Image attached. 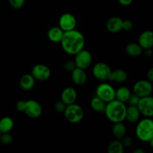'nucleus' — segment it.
<instances>
[{
    "label": "nucleus",
    "instance_id": "39448f33",
    "mask_svg": "<svg viewBox=\"0 0 153 153\" xmlns=\"http://www.w3.org/2000/svg\"><path fill=\"white\" fill-rule=\"evenodd\" d=\"M96 96L108 103L115 99V89L110 84L101 83L96 89Z\"/></svg>",
    "mask_w": 153,
    "mask_h": 153
},
{
    "label": "nucleus",
    "instance_id": "412c9836",
    "mask_svg": "<svg viewBox=\"0 0 153 153\" xmlns=\"http://www.w3.org/2000/svg\"><path fill=\"white\" fill-rule=\"evenodd\" d=\"M111 131L115 138L118 140H121L124 136L126 135V127L123 122L114 123Z\"/></svg>",
    "mask_w": 153,
    "mask_h": 153
},
{
    "label": "nucleus",
    "instance_id": "f704fd0d",
    "mask_svg": "<svg viewBox=\"0 0 153 153\" xmlns=\"http://www.w3.org/2000/svg\"><path fill=\"white\" fill-rule=\"evenodd\" d=\"M120 4L123 6H128L132 3L133 0H118Z\"/></svg>",
    "mask_w": 153,
    "mask_h": 153
},
{
    "label": "nucleus",
    "instance_id": "ddd939ff",
    "mask_svg": "<svg viewBox=\"0 0 153 153\" xmlns=\"http://www.w3.org/2000/svg\"><path fill=\"white\" fill-rule=\"evenodd\" d=\"M77 97L78 94L76 90L71 87H67L61 92V100L67 105L76 102Z\"/></svg>",
    "mask_w": 153,
    "mask_h": 153
},
{
    "label": "nucleus",
    "instance_id": "20e7f679",
    "mask_svg": "<svg viewBox=\"0 0 153 153\" xmlns=\"http://www.w3.org/2000/svg\"><path fill=\"white\" fill-rule=\"evenodd\" d=\"M64 114L66 120L71 123H78L81 122L85 116V112L82 106L76 104V102L67 105Z\"/></svg>",
    "mask_w": 153,
    "mask_h": 153
},
{
    "label": "nucleus",
    "instance_id": "f03ea898",
    "mask_svg": "<svg viewBox=\"0 0 153 153\" xmlns=\"http://www.w3.org/2000/svg\"><path fill=\"white\" fill-rule=\"evenodd\" d=\"M126 105L125 103L114 99L112 101L106 103L104 113L111 122H123L126 117Z\"/></svg>",
    "mask_w": 153,
    "mask_h": 153
},
{
    "label": "nucleus",
    "instance_id": "c9c22d12",
    "mask_svg": "<svg viewBox=\"0 0 153 153\" xmlns=\"http://www.w3.org/2000/svg\"><path fill=\"white\" fill-rule=\"evenodd\" d=\"M147 80H149V82H153V69L152 68L149 69V71L147 72Z\"/></svg>",
    "mask_w": 153,
    "mask_h": 153
},
{
    "label": "nucleus",
    "instance_id": "c85d7f7f",
    "mask_svg": "<svg viewBox=\"0 0 153 153\" xmlns=\"http://www.w3.org/2000/svg\"><path fill=\"white\" fill-rule=\"evenodd\" d=\"M25 0H8L9 4L13 8L19 9L23 7Z\"/></svg>",
    "mask_w": 153,
    "mask_h": 153
},
{
    "label": "nucleus",
    "instance_id": "f257e3e1",
    "mask_svg": "<svg viewBox=\"0 0 153 153\" xmlns=\"http://www.w3.org/2000/svg\"><path fill=\"white\" fill-rule=\"evenodd\" d=\"M62 49L66 53L75 55L84 49L85 45V38L82 32L76 29L64 31L61 40Z\"/></svg>",
    "mask_w": 153,
    "mask_h": 153
},
{
    "label": "nucleus",
    "instance_id": "72a5a7b5",
    "mask_svg": "<svg viewBox=\"0 0 153 153\" xmlns=\"http://www.w3.org/2000/svg\"><path fill=\"white\" fill-rule=\"evenodd\" d=\"M25 107V101H24V100H19V101L16 103V108L18 111L24 112Z\"/></svg>",
    "mask_w": 153,
    "mask_h": 153
},
{
    "label": "nucleus",
    "instance_id": "7ed1b4c3",
    "mask_svg": "<svg viewBox=\"0 0 153 153\" xmlns=\"http://www.w3.org/2000/svg\"><path fill=\"white\" fill-rule=\"evenodd\" d=\"M135 134L140 141L149 143L153 140V121L151 117H146L139 121L136 126Z\"/></svg>",
    "mask_w": 153,
    "mask_h": 153
},
{
    "label": "nucleus",
    "instance_id": "473e14b6",
    "mask_svg": "<svg viewBox=\"0 0 153 153\" xmlns=\"http://www.w3.org/2000/svg\"><path fill=\"white\" fill-rule=\"evenodd\" d=\"M76 64H75L74 61H67L64 64V69L66 71L70 72L71 73L75 68H76Z\"/></svg>",
    "mask_w": 153,
    "mask_h": 153
},
{
    "label": "nucleus",
    "instance_id": "4be33fe9",
    "mask_svg": "<svg viewBox=\"0 0 153 153\" xmlns=\"http://www.w3.org/2000/svg\"><path fill=\"white\" fill-rule=\"evenodd\" d=\"M131 94V91L126 86L120 87L117 90H115V99L126 103Z\"/></svg>",
    "mask_w": 153,
    "mask_h": 153
},
{
    "label": "nucleus",
    "instance_id": "dca6fc26",
    "mask_svg": "<svg viewBox=\"0 0 153 153\" xmlns=\"http://www.w3.org/2000/svg\"><path fill=\"white\" fill-rule=\"evenodd\" d=\"M71 79L76 85H83L87 81V75L85 70L76 67L71 72Z\"/></svg>",
    "mask_w": 153,
    "mask_h": 153
},
{
    "label": "nucleus",
    "instance_id": "6e6552de",
    "mask_svg": "<svg viewBox=\"0 0 153 153\" xmlns=\"http://www.w3.org/2000/svg\"><path fill=\"white\" fill-rule=\"evenodd\" d=\"M43 112V108L40 103L34 100L25 101V107L24 113L31 119H37L40 117Z\"/></svg>",
    "mask_w": 153,
    "mask_h": 153
},
{
    "label": "nucleus",
    "instance_id": "a878e982",
    "mask_svg": "<svg viewBox=\"0 0 153 153\" xmlns=\"http://www.w3.org/2000/svg\"><path fill=\"white\" fill-rule=\"evenodd\" d=\"M125 147L123 145L120 140H113L109 143L108 146V153H123Z\"/></svg>",
    "mask_w": 153,
    "mask_h": 153
},
{
    "label": "nucleus",
    "instance_id": "cd10ccee",
    "mask_svg": "<svg viewBox=\"0 0 153 153\" xmlns=\"http://www.w3.org/2000/svg\"><path fill=\"white\" fill-rule=\"evenodd\" d=\"M140 97L139 96H137V94L133 93V94H130L126 102L128 103V105L129 106H137L139 102V100H140Z\"/></svg>",
    "mask_w": 153,
    "mask_h": 153
},
{
    "label": "nucleus",
    "instance_id": "5701e85b",
    "mask_svg": "<svg viewBox=\"0 0 153 153\" xmlns=\"http://www.w3.org/2000/svg\"><path fill=\"white\" fill-rule=\"evenodd\" d=\"M13 120L10 117H4L0 120V133L10 132L13 128Z\"/></svg>",
    "mask_w": 153,
    "mask_h": 153
},
{
    "label": "nucleus",
    "instance_id": "b1692460",
    "mask_svg": "<svg viewBox=\"0 0 153 153\" xmlns=\"http://www.w3.org/2000/svg\"><path fill=\"white\" fill-rule=\"evenodd\" d=\"M126 52L131 57H138L143 52V49L138 43H130L126 46Z\"/></svg>",
    "mask_w": 153,
    "mask_h": 153
},
{
    "label": "nucleus",
    "instance_id": "4c0bfd02",
    "mask_svg": "<svg viewBox=\"0 0 153 153\" xmlns=\"http://www.w3.org/2000/svg\"><path fill=\"white\" fill-rule=\"evenodd\" d=\"M133 153H144V150H143L142 149H136L133 151Z\"/></svg>",
    "mask_w": 153,
    "mask_h": 153
},
{
    "label": "nucleus",
    "instance_id": "423d86ee",
    "mask_svg": "<svg viewBox=\"0 0 153 153\" xmlns=\"http://www.w3.org/2000/svg\"><path fill=\"white\" fill-rule=\"evenodd\" d=\"M92 55L88 50L83 49L75 55L74 62L78 68L86 70L92 64Z\"/></svg>",
    "mask_w": 153,
    "mask_h": 153
},
{
    "label": "nucleus",
    "instance_id": "58836bf2",
    "mask_svg": "<svg viewBox=\"0 0 153 153\" xmlns=\"http://www.w3.org/2000/svg\"><path fill=\"white\" fill-rule=\"evenodd\" d=\"M0 137H1V133H0Z\"/></svg>",
    "mask_w": 153,
    "mask_h": 153
},
{
    "label": "nucleus",
    "instance_id": "6ab92c4d",
    "mask_svg": "<svg viewBox=\"0 0 153 153\" xmlns=\"http://www.w3.org/2000/svg\"><path fill=\"white\" fill-rule=\"evenodd\" d=\"M64 32V31L59 26H53L48 31L47 37L49 40L53 43H60Z\"/></svg>",
    "mask_w": 153,
    "mask_h": 153
},
{
    "label": "nucleus",
    "instance_id": "e433bc0d",
    "mask_svg": "<svg viewBox=\"0 0 153 153\" xmlns=\"http://www.w3.org/2000/svg\"><path fill=\"white\" fill-rule=\"evenodd\" d=\"M145 52V55H146L147 57H151L152 55V48L151 49H144Z\"/></svg>",
    "mask_w": 153,
    "mask_h": 153
},
{
    "label": "nucleus",
    "instance_id": "7c9ffc66",
    "mask_svg": "<svg viewBox=\"0 0 153 153\" xmlns=\"http://www.w3.org/2000/svg\"><path fill=\"white\" fill-rule=\"evenodd\" d=\"M121 142H122L123 145L125 148L131 147L133 144V139L131 137H128V136L125 135L122 139H121Z\"/></svg>",
    "mask_w": 153,
    "mask_h": 153
},
{
    "label": "nucleus",
    "instance_id": "f8f14e48",
    "mask_svg": "<svg viewBox=\"0 0 153 153\" xmlns=\"http://www.w3.org/2000/svg\"><path fill=\"white\" fill-rule=\"evenodd\" d=\"M31 74L35 80L46 81L51 76V70L47 66L43 64H37L32 67Z\"/></svg>",
    "mask_w": 153,
    "mask_h": 153
},
{
    "label": "nucleus",
    "instance_id": "4468645a",
    "mask_svg": "<svg viewBox=\"0 0 153 153\" xmlns=\"http://www.w3.org/2000/svg\"><path fill=\"white\" fill-rule=\"evenodd\" d=\"M138 43L143 49H151L153 46V32L147 30L140 34L138 38Z\"/></svg>",
    "mask_w": 153,
    "mask_h": 153
},
{
    "label": "nucleus",
    "instance_id": "393cba45",
    "mask_svg": "<svg viewBox=\"0 0 153 153\" xmlns=\"http://www.w3.org/2000/svg\"><path fill=\"white\" fill-rule=\"evenodd\" d=\"M106 103L103 100L95 96L91 100V108L97 113H104Z\"/></svg>",
    "mask_w": 153,
    "mask_h": 153
},
{
    "label": "nucleus",
    "instance_id": "a211bd4d",
    "mask_svg": "<svg viewBox=\"0 0 153 153\" xmlns=\"http://www.w3.org/2000/svg\"><path fill=\"white\" fill-rule=\"evenodd\" d=\"M140 115L141 114H140L137 106L128 105V107H126L125 120H126L129 123H137L140 119Z\"/></svg>",
    "mask_w": 153,
    "mask_h": 153
},
{
    "label": "nucleus",
    "instance_id": "9b49d317",
    "mask_svg": "<svg viewBox=\"0 0 153 153\" xmlns=\"http://www.w3.org/2000/svg\"><path fill=\"white\" fill-rule=\"evenodd\" d=\"M77 21L76 16L70 13H64L60 16L58 26L64 31H70L76 28Z\"/></svg>",
    "mask_w": 153,
    "mask_h": 153
},
{
    "label": "nucleus",
    "instance_id": "9d476101",
    "mask_svg": "<svg viewBox=\"0 0 153 153\" xmlns=\"http://www.w3.org/2000/svg\"><path fill=\"white\" fill-rule=\"evenodd\" d=\"M152 82L147 79L137 81L133 86V92L140 97L150 96L152 93Z\"/></svg>",
    "mask_w": 153,
    "mask_h": 153
},
{
    "label": "nucleus",
    "instance_id": "2eb2a0df",
    "mask_svg": "<svg viewBox=\"0 0 153 153\" xmlns=\"http://www.w3.org/2000/svg\"><path fill=\"white\" fill-rule=\"evenodd\" d=\"M123 21L121 18L118 16H113L111 17L106 22V28L111 33H118L123 30Z\"/></svg>",
    "mask_w": 153,
    "mask_h": 153
},
{
    "label": "nucleus",
    "instance_id": "0eeeda50",
    "mask_svg": "<svg viewBox=\"0 0 153 153\" xmlns=\"http://www.w3.org/2000/svg\"><path fill=\"white\" fill-rule=\"evenodd\" d=\"M137 107L140 114L145 117H152L153 116V98L152 96L140 97Z\"/></svg>",
    "mask_w": 153,
    "mask_h": 153
},
{
    "label": "nucleus",
    "instance_id": "1a4fd4ad",
    "mask_svg": "<svg viewBox=\"0 0 153 153\" xmlns=\"http://www.w3.org/2000/svg\"><path fill=\"white\" fill-rule=\"evenodd\" d=\"M111 73V69L108 64L104 62L97 63L94 66L92 73L94 77L100 81L108 80V78Z\"/></svg>",
    "mask_w": 153,
    "mask_h": 153
},
{
    "label": "nucleus",
    "instance_id": "c756f323",
    "mask_svg": "<svg viewBox=\"0 0 153 153\" xmlns=\"http://www.w3.org/2000/svg\"><path fill=\"white\" fill-rule=\"evenodd\" d=\"M66 107H67V105H66L64 102H63L61 100L56 102L55 105H54L55 111H57L58 113H64Z\"/></svg>",
    "mask_w": 153,
    "mask_h": 153
},
{
    "label": "nucleus",
    "instance_id": "2f4dec72",
    "mask_svg": "<svg viewBox=\"0 0 153 153\" xmlns=\"http://www.w3.org/2000/svg\"><path fill=\"white\" fill-rule=\"evenodd\" d=\"M134 24H133L132 21L130 19H125L123 21V30L124 31H130L132 29Z\"/></svg>",
    "mask_w": 153,
    "mask_h": 153
},
{
    "label": "nucleus",
    "instance_id": "bb28decb",
    "mask_svg": "<svg viewBox=\"0 0 153 153\" xmlns=\"http://www.w3.org/2000/svg\"><path fill=\"white\" fill-rule=\"evenodd\" d=\"M13 141V137L10 132L7 133H2L1 134V137H0V143L4 145L10 144Z\"/></svg>",
    "mask_w": 153,
    "mask_h": 153
},
{
    "label": "nucleus",
    "instance_id": "f3484780",
    "mask_svg": "<svg viewBox=\"0 0 153 153\" xmlns=\"http://www.w3.org/2000/svg\"><path fill=\"white\" fill-rule=\"evenodd\" d=\"M35 81L36 80L31 74H28V73L24 74L19 79V87L23 91H30L34 88V85H35Z\"/></svg>",
    "mask_w": 153,
    "mask_h": 153
},
{
    "label": "nucleus",
    "instance_id": "aec40b11",
    "mask_svg": "<svg viewBox=\"0 0 153 153\" xmlns=\"http://www.w3.org/2000/svg\"><path fill=\"white\" fill-rule=\"evenodd\" d=\"M127 77H128L127 73L125 70L123 69H117V70H111L108 80L117 83H123L126 81Z\"/></svg>",
    "mask_w": 153,
    "mask_h": 153
}]
</instances>
